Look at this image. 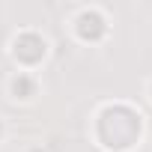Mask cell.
Returning a JSON list of instances; mask_svg holds the SVG:
<instances>
[]
</instances>
